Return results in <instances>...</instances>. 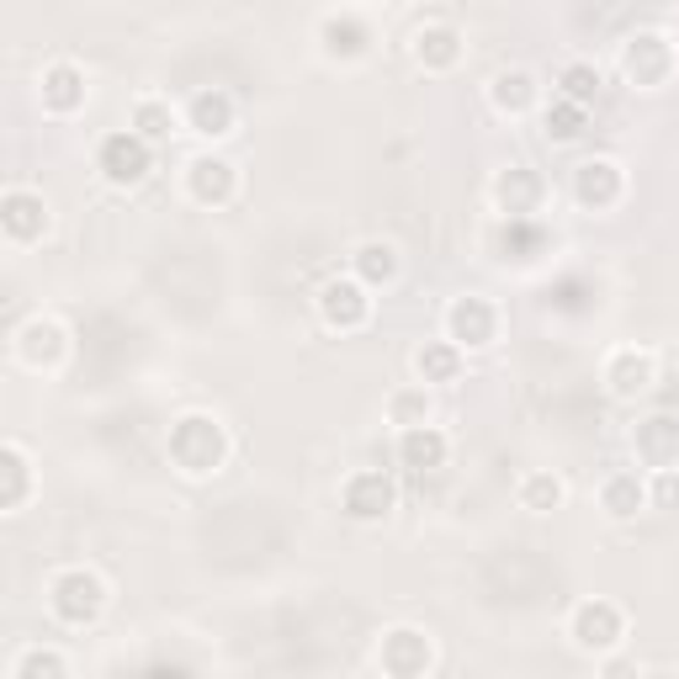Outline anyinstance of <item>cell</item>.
Masks as SVG:
<instances>
[{
	"label": "cell",
	"instance_id": "83f0119b",
	"mask_svg": "<svg viewBox=\"0 0 679 679\" xmlns=\"http://www.w3.org/2000/svg\"><path fill=\"white\" fill-rule=\"evenodd\" d=\"M558 499H563L558 478H531V484H526V505H531V509H553Z\"/></svg>",
	"mask_w": 679,
	"mask_h": 679
},
{
	"label": "cell",
	"instance_id": "30bf717a",
	"mask_svg": "<svg viewBox=\"0 0 679 679\" xmlns=\"http://www.w3.org/2000/svg\"><path fill=\"white\" fill-rule=\"evenodd\" d=\"M425 663H430L425 637H419V631H393L388 648H383V669H393V675H419Z\"/></svg>",
	"mask_w": 679,
	"mask_h": 679
},
{
	"label": "cell",
	"instance_id": "d4e9b609",
	"mask_svg": "<svg viewBox=\"0 0 679 679\" xmlns=\"http://www.w3.org/2000/svg\"><path fill=\"white\" fill-rule=\"evenodd\" d=\"M499 196H505V207L520 219L526 207H531V196H536V181L531 175H520V170H509L505 181H499Z\"/></svg>",
	"mask_w": 679,
	"mask_h": 679
},
{
	"label": "cell",
	"instance_id": "5bb4252c",
	"mask_svg": "<svg viewBox=\"0 0 679 679\" xmlns=\"http://www.w3.org/2000/svg\"><path fill=\"white\" fill-rule=\"evenodd\" d=\"M229 186H234V175H229V165H223V160H196V165H192L196 202H223V196H229Z\"/></svg>",
	"mask_w": 679,
	"mask_h": 679
},
{
	"label": "cell",
	"instance_id": "9c48e42d",
	"mask_svg": "<svg viewBox=\"0 0 679 679\" xmlns=\"http://www.w3.org/2000/svg\"><path fill=\"white\" fill-rule=\"evenodd\" d=\"M398 457H404V467H414V473H430V467L446 462V436H440V430H425V425H414L409 436L398 440Z\"/></svg>",
	"mask_w": 679,
	"mask_h": 679
},
{
	"label": "cell",
	"instance_id": "ac0fdd59",
	"mask_svg": "<svg viewBox=\"0 0 679 679\" xmlns=\"http://www.w3.org/2000/svg\"><path fill=\"white\" fill-rule=\"evenodd\" d=\"M579 133H584V107L579 101H558V107H547V139L574 144Z\"/></svg>",
	"mask_w": 679,
	"mask_h": 679
},
{
	"label": "cell",
	"instance_id": "7402d4cb",
	"mask_svg": "<svg viewBox=\"0 0 679 679\" xmlns=\"http://www.w3.org/2000/svg\"><path fill=\"white\" fill-rule=\"evenodd\" d=\"M541 240H547V234H541L536 223H526V219H509V229H505V250H509V255H515V261H531L536 250H541Z\"/></svg>",
	"mask_w": 679,
	"mask_h": 679
},
{
	"label": "cell",
	"instance_id": "6da1fadb",
	"mask_svg": "<svg viewBox=\"0 0 679 679\" xmlns=\"http://www.w3.org/2000/svg\"><path fill=\"white\" fill-rule=\"evenodd\" d=\"M170 457L181 462L186 473H207V467H219L223 462L219 425H213V419H202V414L181 419V425H175V436H170Z\"/></svg>",
	"mask_w": 679,
	"mask_h": 679
},
{
	"label": "cell",
	"instance_id": "9a60e30c",
	"mask_svg": "<svg viewBox=\"0 0 679 679\" xmlns=\"http://www.w3.org/2000/svg\"><path fill=\"white\" fill-rule=\"evenodd\" d=\"M80 97H85V85H80V74H74L70 64L49 70V80H43V101H49L53 112H70Z\"/></svg>",
	"mask_w": 679,
	"mask_h": 679
},
{
	"label": "cell",
	"instance_id": "3957f363",
	"mask_svg": "<svg viewBox=\"0 0 679 679\" xmlns=\"http://www.w3.org/2000/svg\"><path fill=\"white\" fill-rule=\"evenodd\" d=\"M53 610H59L64 621H74V627L91 621V616L101 610V584L91 579V574H64L59 589H53Z\"/></svg>",
	"mask_w": 679,
	"mask_h": 679
},
{
	"label": "cell",
	"instance_id": "7c38bea8",
	"mask_svg": "<svg viewBox=\"0 0 679 679\" xmlns=\"http://www.w3.org/2000/svg\"><path fill=\"white\" fill-rule=\"evenodd\" d=\"M192 122H196V133L219 139V133H229V122H234V107H229V97H219V91H202V97L192 101Z\"/></svg>",
	"mask_w": 679,
	"mask_h": 679
},
{
	"label": "cell",
	"instance_id": "4316f807",
	"mask_svg": "<svg viewBox=\"0 0 679 679\" xmlns=\"http://www.w3.org/2000/svg\"><path fill=\"white\" fill-rule=\"evenodd\" d=\"M494 101H499V107H509V112H520V107L531 101V80H526V74H499V91H494Z\"/></svg>",
	"mask_w": 679,
	"mask_h": 679
},
{
	"label": "cell",
	"instance_id": "484cf974",
	"mask_svg": "<svg viewBox=\"0 0 679 679\" xmlns=\"http://www.w3.org/2000/svg\"><path fill=\"white\" fill-rule=\"evenodd\" d=\"M595 91H600V74L589 70V64H574V70H563V97L568 101H595Z\"/></svg>",
	"mask_w": 679,
	"mask_h": 679
},
{
	"label": "cell",
	"instance_id": "cb8c5ba5",
	"mask_svg": "<svg viewBox=\"0 0 679 679\" xmlns=\"http://www.w3.org/2000/svg\"><path fill=\"white\" fill-rule=\"evenodd\" d=\"M637 505H642V488H637V478H610L606 484V509L610 515H637Z\"/></svg>",
	"mask_w": 679,
	"mask_h": 679
},
{
	"label": "cell",
	"instance_id": "4fadbf2b",
	"mask_svg": "<svg viewBox=\"0 0 679 679\" xmlns=\"http://www.w3.org/2000/svg\"><path fill=\"white\" fill-rule=\"evenodd\" d=\"M616 165H606V160H595V165L579 170V196L589 202V207H606V202H616Z\"/></svg>",
	"mask_w": 679,
	"mask_h": 679
},
{
	"label": "cell",
	"instance_id": "603a6c76",
	"mask_svg": "<svg viewBox=\"0 0 679 679\" xmlns=\"http://www.w3.org/2000/svg\"><path fill=\"white\" fill-rule=\"evenodd\" d=\"M356 266H362L366 282H388L393 271H398V261H393V244H362Z\"/></svg>",
	"mask_w": 679,
	"mask_h": 679
},
{
	"label": "cell",
	"instance_id": "1f68e13d",
	"mask_svg": "<svg viewBox=\"0 0 679 679\" xmlns=\"http://www.w3.org/2000/svg\"><path fill=\"white\" fill-rule=\"evenodd\" d=\"M658 505H679V478L675 473H663V478H658Z\"/></svg>",
	"mask_w": 679,
	"mask_h": 679
},
{
	"label": "cell",
	"instance_id": "f546056e",
	"mask_svg": "<svg viewBox=\"0 0 679 679\" xmlns=\"http://www.w3.org/2000/svg\"><path fill=\"white\" fill-rule=\"evenodd\" d=\"M414 414H425V398H414V393L393 398V419H414Z\"/></svg>",
	"mask_w": 679,
	"mask_h": 679
},
{
	"label": "cell",
	"instance_id": "7a4b0ae2",
	"mask_svg": "<svg viewBox=\"0 0 679 679\" xmlns=\"http://www.w3.org/2000/svg\"><path fill=\"white\" fill-rule=\"evenodd\" d=\"M101 170H107V181H112V186H133V181H144L149 139L144 133H118V139H107V144H101Z\"/></svg>",
	"mask_w": 679,
	"mask_h": 679
},
{
	"label": "cell",
	"instance_id": "52a82bcc",
	"mask_svg": "<svg viewBox=\"0 0 679 679\" xmlns=\"http://www.w3.org/2000/svg\"><path fill=\"white\" fill-rule=\"evenodd\" d=\"M663 70H669V49H663V38H653V32L631 38V49H627V74L631 80H637V85H653V80H663Z\"/></svg>",
	"mask_w": 679,
	"mask_h": 679
},
{
	"label": "cell",
	"instance_id": "8992f818",
	"mask_svg": "<svg viewBox=\"0 0 679 679\" xmlns=\"http://www.w3.org/2000/svg\"><path fill=\"white\" fill-rule=\"evenodd\" d=\"M574 637H579L584 648H610V642L621 637V610L606 606V600L584 606V610H579V621H574Z\"/></svg>",
	"mask_w": 679,
	"mask_h": 679
},
{
	"label": "cell",
	"instance_id": "e0dca14e",
	"mask_svg": "<svg viewBox=\"0 0 679 679\" xmlns=\"http://www.w3.org/2000/svg\"><path fill=\"white\" fill-rule=\"evenodd\" d=\"M6 229H11L17 240H32V234L43 229V202H32V196H6Z\"/></svg>",
	"mask_w": 679,
	"mask_h": 679
},
{
	"label": "cell",
	"instance_id": "2e32d148",
	"mask_svg": "<svg viewBox=\"0 0 679 679\" xmlns=\"http://www.w3.org/2000/svg\"><path fill=\"white\" fill-rule=\"evenodd\" d=\"M648 377H653L648 356H616V366H610V388L621 393V398L642 393V388H648Z\"/></svg>",
	"mask_w": 679,
	"mask_h": 679
},
{
	"label": "cell",
	"instance_id": "ba28073f",
	"mask_svg": "<svg viewBox=\"0 0 679 679\" xmlns=\"http://www.w3.org/2000/svg\"><path fill=\"white\" fill-rule=\"evenodd\" d=\"M452 335L462 345H488L494 340V314H488L484 297H462L457 308H452Z\"/></svg>",
	"mask_w": 679,
	"mask_h": 679
},
{
	"label": "cell",
	"instance_id": "d6986e66",
	"mask_svg": "<svg viewBox=\"0 0 679 679\" xmlns=\"http://www.w3.org/2000/svg\"><path fill=\"white\" fill-rule=\"evenodd\" d=\"M419 59L436 64V70H446V64L457 59V32H452V27H425V32H419Z\"/></svg>",
	"mask_w": 679,
	"mask_h": 679
},
{
	"label": "cell",
	"instance_id": "8fae6325",
	"mask_svg": "<svg viewBox=\"0 0 679 679\" xmlns=\"http://www.w3.org/2000/svg\"><path fill=\"white\" fill-rule=\"evenodd\" d=\"M637 452L653 462V467H669L679 457V425L675 419H648L642 436H637Z\"/></svg>",
	"mask_w": 679,
	"mask_h": 679
},
{
	"label": "cell",
	"instance_id": "ffe728a7",
	"mask_svg": "<svg viewBox=\"0 0 679 679\" xmlns=\"http://www.w3.org/2000/svg\"><path fill=\"white\" fill-rule=\"evenodd\" d=\"M324 43H330V53H362L366 49V27L351 22V17H335V22H324Z\"/></svg>",
	"mask_w": 679,
	"mask_h": 679
},
{
	"label": "cell",
	"instance_id": "5b68a950",
	"mask_svg": "<svg viewBox=\"0 0 679 679\" xmlns=\"http://www.w3.org/2000/svg\"><path fill=\"white\" fill-rule=\"evenodd\" d=\"M318 308H324V318H330L335 330H356L366 318V297L356 282H330V287L318 292Z\"/></svg>",
	"mask_w": 679,
	"mask_h": 679
},
{
	"label": "cell",
	"instance_id": "277c9868",
	"mask_svg": "<svg viewBox=\"0 0 679 679\" xmlns=\"http://www.w3.org/2000/svg\"><path fill=\"white\" fill-rule=\"evenodd\" d=\"M345 509L356 515V520H383L393 509V484L383 473H362V478H351L345 488Z\"/></svg>",
	"mask_w": 679,
	"mask_h": 679
},
{
	"label": "cell",
	"instance_id": "f1b7e54d",
	"mask_svg": "<svg viewBox=\"0 0 679 679\" xmlns=\"http://www.w3.org/2000/svg\"><path fill=\"white\" fill-rule=\"evenodd\" d=\"M139 133H144V139H165V133H170V112H165V107L144 101V107H139Z\"/></svg>",
	"mask_w": 679,
	"mask_h": 679
},
{
	"label": "cell",
	"instance_id": "4dcf8cb0",
	"mask_svg": "<svg viewBox=\"0 0 679 679\" xmlns=\"http://www.w3.org/2000/svg\"><path fill=\"white\" fill-rule=\"evenodd\" d=\"M6 467H11V494H6V499L17 505V499H22V457H17V452H6Z\"/></svg>",
	"mask_w": 679,
	"mask_h": 679
},
{
	"label": "cell",
	"instance_id": "44dd1931",
	"mask_svg": "<svg viewBox=\"0 0 679 679\" xmlns=\"http://www.w3.org/2000/svg\"><path fill=\"white\" fill-rule=\"evenodd\" d=\"M419 377L425 383H452L457 377V351L452 345H425L419 351Z\"/></svg>",
	"mask_w": 679,
	"mask_h": 679
}]
</instances>
